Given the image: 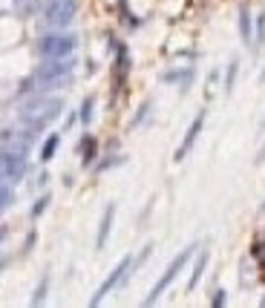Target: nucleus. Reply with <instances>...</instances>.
I'll return each mask as SVG.
<instances>
[{"mask_svg":"<svg viewBox=\"0 0 265 308\" xmlns=\"http://www.w3.org/2000/svg\"><path fill=\"white\" fill-rule=\"evenodd\" d=\"M205 265H208V251H202L196 259V268H193V274H190V282H187V288H196V282L202 279V271H205Z\"/></svg>","mask_w":265,"mask_h":308,"instance_id":"obj_10","label":"nucleus"},{"mask_svg":"<svg viewBox=\"0 0 265 308\" xmlns=\"http://www.w3.org/2000/svg\"><path fill=\"white\" fill-rule=\"evenodd\" d=\"M130 265H132V259H130V257H124V259H121V262H118L116 268H113V274H110L107 279H104V285L98 288V294H95V297H92L89 303H92V306H98L101 300H104L107 294L113 291V288H116V285L121 282V279H127V271H130Z\"/></svg>","mask_w":265,"mask_h":308,"instance_id":"obj_7","label":"nucleus"},{"mask_svg":"<svg viewBox=\"0 0 265 308\" xmlns=\"http://www.w3.org/2000/svg\"><path fill=\"white\" fill-rule=\"evenodd\" d=\"M113 216H116V207L110 205L107 210H104V219H101V228H98V239H95V245H98V248H104V245H107V236H110V225H113Z\"/></svg>","mask_w":265,"mask_h":308,"instance_id":"obj_9","label":"nucleus"},{"mask_svg":"<svg viewBox=\"0 0 265 308\" xmlns=\"http://www.w3.org/2000/svg\"><path fill=\"white\" fill-rule=\"evenodd\" d=\"M9 202H12V190H9V188H0V210H6V207H9Z\"/></svg>","mask_w":265,"mask_h":308,"instance_id":"obj_13","label":"nucleus"},{"mask_svg":"<svg viewBox=\"0 0 265 308\" xmlns=\"http://www.w3.org/2000/svg\"><path fill=\"white\" fill-rule=\"evenodd\" d=\"M23 173H26V158H23V153H15V150H9V153L0 155V179L17 182Z\"/></svg>","mask_w":265,"mask_h":308,"instance_id":"obj_6","label":"nucleus"},{"mask_svg":"<svg viewBox=\"0 0 265 308\" xmlns=\"http://www.w3.org/2000/svg\"><path fill=\"white\" fill-rule=\"evenodd\" d=\"M263 78H265V69H263Z\"/></svg>","mask_w":265,"mask_h":308,"instance_id":"obj_20","label":"nucleus"},{"mask_svg":"<svg viewBox=\"0 0 265 308\" xmlns=\"http://www.w3.org/2000/svg\"><path fill=\"white\" fill-rule=\"evenodd\" d=\"M75 17V0H46L44 6V20L52 29H64Z\"/></svg>","mask_w":265,"mask_h":308,"instance_id":"obj_3","label":"nucleus"},{"mask_svg":"<svg viewBox=\"0 0 265 308\" xmlns=\"http://www.w3.org/2000/svg\"><path fill=\"white\" fill-rule=\"evenodd\" d=\"M55 150H58V136H49L46 138V144H44V150H41V158L49 161L52 155H55Z\"/></svg>","mask_w":265,"mask_h":308,"instance_id":"obj_12","label":"nucleus"},{"mask_svg":"<svg viewBox=\"0 0 265 308\" xmlns=\"http://www.w3.org/2000/svg\"><path fill=\"white\" fill-rule=\"evenodd\" d=\"M239 29H242V38L251 40V15H248V6L239 9Z\"/></svg>","mask_w":265,"mask_h":308,"instance_id":"obj_11","label":"nucleus"},{"mask_svg":"<svg viewBox=\"0 0 265 308\" xmlns=\"http://www.w3.org/2000/svg\"><path fill=\"white\" fill-rule=\"evenodd\" d=\"M260 40H265V15L260 17Z\"/></svg>","mask_w":265,"mask_h":308,"instance_id":"obj_17","label":"nucleus"},{"mask_svg":"<svg viewBox=\"0 0 265 308\" xmlns=\"http://www.w3.org/2000/svg\"><path fill=\"white\" fill-rule=\"evenodd\" d=\"M75 52V38L72 35H46L41 40V55L44 58H69Z\"/></svg>","mask_w":265,"mask_h":308,"instance_id":"obj_5","label":"nucleus"},{"mask_svg":"<svg viewBox=\"0 0 265 308\" xmlns=\"http://www.w3.org/2000/svg\"><path fill=\"white\" fill-rule=\"evenodd\" d=\"M89 116H92V98H87V101H84V110H81V121H84V124L89 121Z\"/></svg>","mask_w":265,"mask_h":308,"instance_id":"obj_14","label":"nucleus"},{"mask_svg":"<svg viewBox=\"0 0 265 308\" xmlns=\"http://www.w3.org/2000/svg\"><path fill=\"white\" fill-rule=\"evenodd\" d=\"M61 107L64 101L61 98H52V95H41V98H32L29 104H23V110H20V121L26 124V127H46L49 121H55L61 116Z\"/></svg>","mask_w":265,"mask_h":308,"instance_id":"obj_1","label":"nucleus"},{"mask_svg":"<svg viewBox=\"0 0 265 308\" xmlns=\"http://www.w3.org/2000/svg\"><path fill=\"white\" fill-rule=\"evenodd\" d=\"M202 124H205V113H199L196 118H193V124H190V130H187V136H184V141L179 144V150H176V161H182L184 155L190 153V147H193V141L199 138V133H202Z\"/></svg>","mask_w":265,"mask_h":308,"instance_id":"obj_8","label":"nucleus"},{"mask_svg":"<svg viewBox=\"0 0 265 308\" xmlns=\"http://www.w3.org/2000/svg\"><path fill=\"white\" fill-rule=\"evenodd\" d=\"M44 294H46V279L41 282V288H38V294H35V303H41V300H44Z\"/></svg>","mask_w":265,"mask_h":308,"instance_id":"obj_15","label":"nucleus"},{"mask_svg":"<svg viewBox=\"0 0 265 308\" xmlns=\"http://www.w3.org/2000/svg\"><path fill=\"white\" fill-rule=\"evenodd\" d=\"M3 236H6V231H0V242H3Z\"/></svg>","mask_w":265,"mask_h":308,"instance_id":"obj_19","label":"nucleus"},{"mask_svg":"<svg viewBox=\"0 0 265 308\" xmlns=\"http://www.w3.org/2000/svg\"><path fill=\"white\" fill-rule=\"evenodd\" d=\"M190 257H193V245H190V248H184L182 254H179V257H176V259H173V262H170V268H167V271H165V276H162V279H159V282L153 285V291H150V297H147V300H144L147 306H153V303H156V300L162 297V291H165L167 285H170V282L176 279V274H179V271H182V268H184V262H187V259H190Z\"/></svg>","mask_w":265,"mask_h":308,"instance_id":"obj_4","label":"nucleus"},{"mask_svg":"<svg viewBox=\"0 0 265 308\" xmlns=\"http://www.w3.org/2000/svg\"><path fill=\"white\" fill-rule=\"evenodd\" d=\"M72 75V61L69 58H49L46 64H41L35 72V84L41 86H61Z\"/></svg>","mask_w":265,"mask_h":308,"instance_id":"obj_2","label":"nucleus"},{"mask_svg":"<svg viewBox=\"0 0 265 308\" xmlns=\"http://www.w3.org/2000/svg\"><path fill=\"white\" fill-rule=\"evenodd\" d=\"M46 202H49V199H46V196H44V199H41V202H38V205H35V216H38V213H41V210H44V207H46Z\"/></svg>","mask_w":265,"mask_h":308,"instance_id":"obj_16","label":"nucleus"},{"mask_svg":"<svg viewBox=\"0 0 265 308\" xmlns=\"http://www.w3.org/2000/svg\"><path fill=\"white\" fill-rule=\"evenodd\" d=\"M225 303V297H222V291H216V297H214V306H222Z\"/></svg>","mask_w":265,"mask_h":308,"instance_id":"obj_18","label":"nucleus"}]
</instances>
